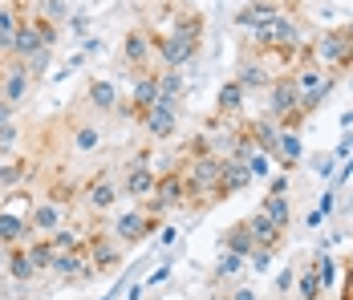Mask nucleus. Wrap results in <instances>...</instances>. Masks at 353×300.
Instances as JSON below:
<instances>
[{
	"instance_id": "1",
	"label": "nucleus",
	"mask_w": 353,
	"mask_h": 300,
	"mask_svg": "<svg viewBox=\"0 0 353 300\" xmlns=\"http://www.w3.org/2000/svg\"><path fill=\"white\" fill-rule=\"evenodd\" d=\"M288 73H292V81H296V90H301V114L313 118L321 106L329 101V94H333L337 73L325 66V61H317L313 45H301V57H296V66L288 69Z\"/></svg>"
},
{
	"instance_id": "2",
	"label": "nucleus",
	"mask_w": 353,
	"mask_h": 300,
	"mask_svg": "<svg viewBox=\"0 0 353 300\" xmlns=\"http://www.w3.org/2000/svg\"><path fill=\"white\" fill-rule=\"evenodd\" d=\"M313 53H317V61H325L337 77H341V73H350V69H353V33H350V25L325 29V33L313 41Z\"/></svg>"
},
{
	"instance_id": "3",
	"label": "nucleus",
	"mask_w": 353,
	"mask_h": 300,
	"mask_svg": "<svg viewBox=\"0 0 353 300\" xmlns=\"http://www.w3.org/2000/svg\"><path fill=\"white\" fill-rule=\"evenodd\" d=\"M150 215H167V211H175V207H187V179H183V170L179 163L171 170H163L159 174V183H154V195L142 203Z\"/></svg>"
},
{
	"instance_id": "4",
	"label": "nucleus",
	"mask_w": 353,
	"mask_h": 300,
	"mask_svg": "<svg viewBox=\"0 0 353 300\" xmlns=\"http://www.w3.org/2000/svg\"><path fill=\"white\" fill-rule=\"evenodd\" d=\"M85 248V260L94 268V276H110L122 268V256H126V243H118L110 232H94L90 239H81Z\"/></svg>"
},
{
	"instance_id": "5",
	"label": "nucleus",
	"mask_w": 353,
	"mask_h": 300,
	"mask_svg": "<svg viewBox=\"0 0 353 300\" xmlns=\"http://www.w3.org/2000/svg\"><path fill=\"white\" fill-rule=\"evenodd\" d=\"M159 223H163V215H150L146 207H139V211H126V215H118V219L110 223V235H114L118 243L134 248V243H142V239H150V235L159 232Z\"/></svg>"
},
{
	"instance_id": "6",
	"label": "nucleus",
	"mask_w": 353,
	"mask_h": 300,
	"mask_svg": "<svg viewBox=\"0 0 353 300\" xmlns=\"http://www.w3.org/2000/svg\"><path fill=\"white\" fill-rule=\"evenodd\" d=\"M33 90H37V81H33V73H29V66H25L21 57H8V61H4V73H0V98L17 110Z\"/></svg>"
},
{
	"instance_id": "7",
	"label": "nucleus",
	"mask_w": 353,
	"mask_h": 300,
	"mask_svg": "<svg viewBox=\"0 0 353 300\" xmlns=\"http://www.w3.org/2000/svg\"><path fill=\"white\" fill-rule=\"evenodd\" d=\"M150 61H154V37H150V29H142V25L126 29V37H122V66L134 69V73L159 69V66H150Z\"/></svg>"
},
{
	"instance_id": "8",
	"label": "nucleus",
	"mask_w": 353,
	"mask_h": 300,
	"mask_svg": "<svg viewBox=\"0 0 353 300\" xmlns=\"http://www.w3.org/2000/svg\"><path fill=\"white\" fill-rule=\"evenodd\" d=\"M146 163H150V154H146V150H139V154H134V163H126V170H122V183H118V187H122V195L142 199V203L154 195V183H159V174L146 167Z\"/></svg>"
},
{
	"instance_id": "9",
	"label": "nucleus",
	"mask_w": 353,
	"mask_h": 300,
	"mask_svg": "<svg viewBox=\"0 0 353 300\" xmlns=\"http://www.w3.org/2000/svg\"><path fill=\"white\" fill-rule=\"evenodd\" d=\"M118 199H122V187L114 183V170H102V174H94V179L81 183V203H85L94 215L110 211Z\"/></svg>"
},
{
	"instance_id": "10",
	"label": "nucleus",
	"mask_w": 353,
	"mask_h": 300,
	"mask_svg": "<svg viewBox=\"0 0 353 300\" xmlns=\"http://www.w3.org/2000/svg\"><path fill=\"white\" fill-rule=\"evenodd\" d=\"M296 106H301V90H296L292 73L281 69V73L272 77V86H268V118H272V122H281L284 114H292Z\"/></svg>"
},
{
	"instance_id": "11",
	"label": "nucleus",
	"mask_w": 353,
	"mask_h": 300,
	"mask_svg": "<svg viewBox=\"0 0 353 300\" xmlns=\"http://www.w3.org/2000/svg\"><path fill=\"white\" fill-rule=\"evenodd\" d=\"M288 8L296 12V8H301V0H248L244 8L236 12V25L252 33V29H260L264 21H272V17H281V12H288Z\"/></svg>"
},
{
	"instance_id": "12",
	"label": "nucleus",
	"mask_w": 353,
	"mask_h": 300,
	"mask_svg": "<svg viewBox=\"0 0 353 300\" xmlns=\"http://www.w3.org/2000/svg\"><path fill=\"white\" fill-rule=\"evenodd\" d=\"M272 77H276V73L268 69V61L244 45V53H240V61H236V81L244 86L248 94H256V90H268V86H272Z\"/></svg>"
},
{
	"instance_id": "13",
	"label": "nucleus",
	"mask_w": 353,
	"mask_h": 300,
	"mask_svg": "<svg viewBox=\"0 0 353 300\" xmlns=\"http://www.w3.org/2000/svg\"><path fill=\"white\" fill-rule=\"evenodd\" d=\"M65 219H70V207L45 199V195H37V199L29 203V228H33V235L57 232V228H65Z\"/></svg>"
},
{
	"instance_id": "14",
	"label": "nucleus",
	"mask_w": 353,
	"mask_h": 300,
	"mask_svg": "<svg viewBox=\"0 0 353 300\" xmlns=\"http://www.w3.org/2000/svg\"><path fill=\"white\" fill-rule=\"evenodd\" d=\"M49 272H57L65 284H81V280H90V276H94V268H90V260H85V248H81V243L70 248V252H57Z\"/></svg>"
},
{
	"instance_id": "15",
	"label": "nucleus",
	"mask_w": 353,
	"mask_h": 300,
	"mask_svg": "<svg viewBox=\"0 0 353 300\" xmlns=\"http://www.w3.org/2000/svg\"><path fill=\"white\" fill-rule=\"evenodd\" d=\"M33 228H29V211H12V207H0V248H17V243H29Z\"/></svg>"
},
{
	"instance_id": "16",
	"label": "nucleus",
	"mask_w": 353,
	"mask_h": 300,
	"mask_svg": "<svg viewBox=\"0 0 353 300\" xmlns=\"http://www.w3.org/2000/svg\"><path fill=\"white\" fill-rule=\"evenodd\" d=\"M139 126H146L150 138H175V130H179V106H167V101L150 106V110L139 118Z\"/></svg>"
},
{
	"instance_id": "17",
	"label": "nucleus",
	"mask_w": 353,
	"mask_h": 300,
	"mask_svg": "<svg viewBox=\"0 0 353 300\" xmlns=\"http://www.w3.org/2000/svg\"><path fill=\"white\" fill-rule=\"evenodd\" d=\"M81 101H85L90 110H98V114H114L122 98H118V86H114L110 77H90L85 90H81Z\"/></svg>"
},
{
	"instance_id": "18",
	"label": "nucleus",
	"mask_w": 353,
	"mask_h": 300,
	"mask_svg": "<svg viewBox=\"0 0 353 300\" xmlns=\"http://www.w3.org/2000/svg\"><path fill=\"white\" fill-rule=\"evenodd\" d=\"M248 228H252V243H256V248H268V252H281L284 248V228H276L260 207L248 215Z\"/></svg>"
},
{
	"instance_id": "19",
	"label": "nucleus",
	"mask_w": 353,
	"mask_h": 300,
	"mask_svg": "<svg viewBox=\"0 0 353 300\" xmlns=\"http://www.w3.org/2000/svg\"><path fill=\"white\" fill-rule=\"evenodd\" d=\"M70 146L77 154H94L102 146V126L94 118H70Z\"/></svg>"
},
{
	"instance_id": "20",
	"label": "nucleus",
	"mask_w": 353,
	"mask_h": 300,
	"mask_svg": "<svg viewBox=\"0 0 353 300\" xmlns=\"http://www.w3.org/2000/svg\"><path fill=\"white\" fill-rule=\"evenodd\" d=\"M244 98H248V90L236 77L223 81L219 94H215V114H223V118H244Z\"/></svg>"
},
{
	"instance_id": "21",
	"label": "nucleus",
	"mask_w": 353,
	"mask_h": 300,
	"mask_svg": "<svg viewBox=\"0 0 353 300\" xmlns=\"http://www.w3.org/2000/svg\"><path fill=\"white\" fill-rule=\"evenodd\" d=\"M301 134L296 130H281V138H276V150H272V163L284 170V174H292V167L301 163Z\"/></svg>"
},
{
	"instance_id": "22",
	"label": "nucleus",
	"mask_w": 353,
	"mask_h": 300,
	"mask_svg": "<svg viewBox=\"0 0 353 300\" xmlns=\"http://www.w3.org/2000/svg\"><path fill=\"white\" fill-rule=\"evenodd\" d=\"M29 17H33V12H25V17L17 21V29H12V57H21V61H25V57H33L37 49H45Z\"/></svg>"
},
{
	"instance_id": "23",
	"label": "nucleus",
	"mask_w": 353,
	"mask_h": 300,
	"mask_svg": "<svg viewBox=\"0 0 353 300\" xmlns=\"http://www.w3.org/2000/svg\"><path fill=\"white\" fill-rule=\"evenodd\" d=\"M29 174H33V159H25V154L4 159V163H0V187H4V191H17Z\"/></svg>"
},
{
	"instance_id": "24",
	"label": "nucleus",
	"mask_w": 353,
	"mask_h": 300,
	"mask_svg": "<svg viewBox=\"0 0 353 300\" xmlns=\"http://www.w3.org/2000/svg\"><path fill=\"white\" fill-rule=\"evenodd\" d=\"M8 252V276L17 280V284H29L37 276L33 260H29V252H25V243H17V248H4Z\"/></svg>"
},
{
	"instance_id": "25",
	"label": "nucleus",
	"mask_w": 353,
	"mask_h": 300,
	"mask_svg": "<svg viewBox=\"0 0 353 300\" xmlns=\"http://www.w3.org/2000/svg\"><path fill=\"white\" fill-rule=\"evenodd\" d=\"M256 243H252V228H248V219H240V223H232L228 228V235H223V252H236V256H244L252 252Z\"/></svg>"
},
{
	"instance_id": "26",
	"label": "nucleus",
	"mask_w": 353,
	"mask_h": 300,
	"mask_svg": "<svg viewBox=\"0 0 353 300\" xmlns=\"http://www.w3.org/2000/svg\"><path fill=\"white\" fill-rule=\"evenodd\" d=\"M41 195H45V199H53V203H61V207H73V203L81 199V187L70 183V179H53Z\"/></svg>"
},
{
	"instance_id": "27",
	"label": "nucleus",
	"mask_w": 353,
	"mask_h": 300,
	"mask_svg": "<svg viewBox=\"0 0 353 300\" xmlns=\"http://www.w3.org/2000/svg\"><path fill=\"white\" fill-rule=\"evenodd\" d=\"M25 252H29V260H33L37 272H49V268H53V256H57V252H53V243H49L45 235H33V239L25 243Z\"/></svg>"
},
{
	"instance_id": "28",
	"label": "nucleus",
	"mask_w": 353,
	"mask_h": 300,
	"mask_svg": "<svg viewBox=\"0 0 353 300\" xmlns=\"http://www.w3.org/2000/svg\"><path fill=\"white\" fill-rule=\"evenodd\" d=\"M313 272H317L321 288H325V292H333V284H337V260H333L325 248H317V252H313Z\"/></svg>"
},
{
	"instance_id": "29",
	"label": "nucleus",
	"mask_w": 353,
	"mask_h": 300,
	"mask_svg": "<svg viewBox=\"0 0 353 300\" xmlns=\"http://www.w3.org/2000/svg\"><path fill=\"white\" fill-rule=\"evenodd\" d=\"M244 167H248L252 179H268V174H272V154H268V150H260V146H248Z\"/></svg>"
},
{
	"instance_id": "30",
	"label": "nucleus",
	"mask_w": 353,
	"mask_h": 300,
	"mask_svg": "<svg viewBox=\"0 0 353 300\" xmlns=\"http://www.w3.org/2000/svg\"><path fill=\"white\" fill-rule=\"evenodd\" d=\"M29 21H33V29H37V37H41V45H45V49H53V45L61 41V25H57V21L41 17L37 8H33V17H29Z\"/></svg>"
},
{
	"instance_id": "31",
	"label": "nucleus",
	"mask_w": 353,
	"mask_h": 300,
	"mask_svg": "<svg viewBox=\"0 0 353 300\" xmlns=\"http://www.w3.org/2000/svg\"><path fill=\"white\" fill-rule=\"evenodd\" d=\"M325 297V288H321L317 272H313V264L301 268V300H321Z\"/></svg>"
},
{
	"instance_id": "32",
	"label": "nucleus",
	"mask_w": 353,
	"mask_h": 300,
	"mask_svg": "<svg viewBox=\"0 0 353 300\" xmlns=\"http://www.w3.org/2000/svg\"><path fill=\"white\" fill-rule=\"evenodd\" d=\"M240 268H244V256L223 252V256H219V264H215V272H212V280H228V276H236Z\"/></svg>"
},
{
	"instance_id": "33",
	"label": "nucleus",
	"mask_w": 353,
	"mask_h": 300,
	"mask_svg": "<svg viewBox=\"0 0 353 300\" xmlns=\"http://www.w3.org/2000/svg\"><path fill=\"white\" fill-rule=\"evenodd\" d=\"M37 12H41V17H49V21H57L61 29H65V21H70V8H65V0H45Z\"/></svg>"
},
{
	"instance_id": "34",
	"label": "nucleus",
	"mask_w": 353,
	"mask_h": 300,
	"mask_svg": "<svg viewBox=\"0 0 353 300\" xmlns=\"http://www.w3.org/2000/svg\"><path fill=\"white\" fill-rule=\"evenodd\" d=\"M45 239L53 243V252H70V248H77V243H81V239H77L70 228H57V232H49Z\"/></svg>"
},
{
	"instance_id": "35",
	"label": "nucleus",
	"mask_w": 353,
	"mask_h": 300,
	"mask_svg": "<svg viewBox=\"0 0 353 300\" xmlns=\"http://www.w3.org/2000/svg\"><path fill=\"white\" fill-rule=\"evenodd\" d=\"M272 256H276V252H268V248H252V252H248V268L264 276V272L272 268Z\"/></svg>"
},
{
	"instance_id": "36",
	"label": "nucleus",
	"mask_w": 353,
	"mask_h": 300,
	"mask_svg": "<svg viewBox=\"0 0 353 300\" xmlns=\"http://www.w3.org/2000/svg\"><path fill=\"white\" fill-rule=\"evenodd\" d=\"M171 268H175V260H163V264H159V268H154V272H150V276H146V280H142V288L150 292L154 284H163V280L171 276Z\"/></svg>"
},
{
	"instance_id": "37",
	"label": "nucleus",
	"mask_w": 353,
	"mask_h": 300,
	"mask_svg": "<svg viewBox=\"0 0 353 300\" xmlns=\"http://www.w3.org/2000/svg\"><path fill=\"white\" fill-rule=\"evenodd\" d=\"M313 170H317L321 179H333V174H337V159H333V154H317V159H313Z\"/></svg>"
},
{
	"instance_id": "38",
	"label": "nucleus",
	"mask_w": 353,
	"mask_h": 300,
	"mask_svg": "<svg viewBox=\"0 0 353 300\" xmlns=\"http://www.w3.org/2000/svg\"><path fill=\"white\" fill-rule=\"evenodd\" d=\"M292 276H296V272H292V264L276 272V284H272V292H276V297H288V288H292Z\"/></svg>"
},
{
	"instance_id": "39",
	"label": "nucleus",
	"mask_w": 353,
	"mask_h": 300,
	"mask_svg": "<svg viewBox=\"0 0 353 300\" xmlns=\"http://www.w3.org/2000/svg\"><path fill=\"white\" fill-rule=\"evenodd\" d=\"M17 138H21V130H17L12 122H4V126H0V150H12V146H17Z\"/></svg>"
},
{
	"instance_id": "40",
	"label": "nucleus",
	"mask_w": 353,
	"mask_h": 300,
	"mask_svg": "<svg viewBox=\"0 0 353 300\" xmlns=\"http://www.w3.org/2000/svg\"><path fill=\"white\" fill-rule=\"evenodd\" d=\"M350 150H353V130H345V138L337 142V150H333V159L341 163V159H350Z\"/></svg>"
},
{
	"instance_id": "41",
	"label": "nucleus",
	"mask_w": 353,
	"mask_h": 300,
	"mask_svg": "<svg viewBox=\"0 0 353 300\" xmlns=\"http://www.w3.org/2000/svg\"><path fill=\"white\" fill-rule=\"evenodd\" d=\"M85 66V53H77V57H70V61H65V66L57 69V77H70V73H77V69Z\"/></svg>"
},
{
	"instance_id": "42",
	"label": "nucleus",
	"mask_w": 353,
	"mask_h": 300,
	"mask_svg": "<svg viewBox=\"0 0 353 300\" xmlns=\"http://www.w3.org/2000/svg\"><path fill=\"white\" fill-rule=\"evenodd\" d=\"M333 195H337V191H325V195H321V203H317V211H321V215H329V211L337 207V199H333Z\"/></svg>"
},
{
	"instance_id": "43",
	"label": "nucleus",
	"mask_w": 353,
	"mask_h": 300,
	"mask_svg": "<svg viewBox=\"0 0 353 300\" xmlns=\"http://www.w3.org/2000/svg\"><path fill=\"white\" fill-rule=\"evenodd\" d=\"M175 239H179V228H163V235H159V243H163V248H171Z\"/></svg>"
},
{
	"instance_id": "44",
	"label": "nucleus",
	"mask_w": 353,
	"mask_h": 300,
	"mask_svg": "<svg viewBox=\"0 0 353 300\" xmlns=\"http://www.w3.org/2000/svg\"><path fill=\"white\" fill-rule=\"evenodd\" d=\"M4 122H12V106L0 98V126H4Z\"/></svg>"
},
{
	"instance_id": "45",
	"label": "nucleus",
	"mask_w": 353,
	"mask_h": 300,
	"mask_svg": "<svg viewBox=\"0 0 353 300\" xmlns=\"http://www.w3.org/2000/svg\"><path fill=\"white\" fill-rule=\"evenodd\" d=\"M232 300H256V292H252V288H236V292H232Z\"/></svg>"
},
{
	"instance_id": "46",
	"label": "nucleus",
	"mask_w": 353,
	"mask_h": 300,
	"mask_svg": "<svg viewBox=\"0 0 353 300\" xmlns=\"http://www.w3.org/2000/svg\"><path fill=\"white\" fill-rule=\"evenodd\" d=\"M345 280H350V284H353V252H350V256H345Z\"/></svg>"
},
{
	"instance_id": "47",
	"label": "nucleus",
	"mask_w": 353,
	"mask_h": 300,
	"mask_svg": "<svg viewBox=\"0 0 353 300\" xmlns=\"http://www.w3.org/2000/svg\"><path fill=\"white\" fill-rule=\"evenodd\" d=\"M98 300H114V292H106V297H98Z\"/></svg>"
},
{
	"instance_id": "48",
	"label": "nucleus",
	"mask_w": 353,
	"mask_h": 300,
	"mask_svg": "<svg viewBox=\"0 0 353 300\" xmlns=\"http://www.w3.org/2000/svg\"><path fill=\"white\" fill-rule=\"evenodd\" d=\"M350 33H353V21H350Z\"/></svg>"
},
{
	"instance_id": "49",
	"label": "nucleus",
	"mask_w": 353,
	"mask_h": 300,
	"mask_svg": "<svg viewBox=\"0 0 353 300\" xmlns=\"http://www.w3.org/2000/svg\"><path fill=\"white\" fill-rule=\"evenodd\" d=\"M0 252H4V248H0Z\"/></svg>"
}]
</instances>
